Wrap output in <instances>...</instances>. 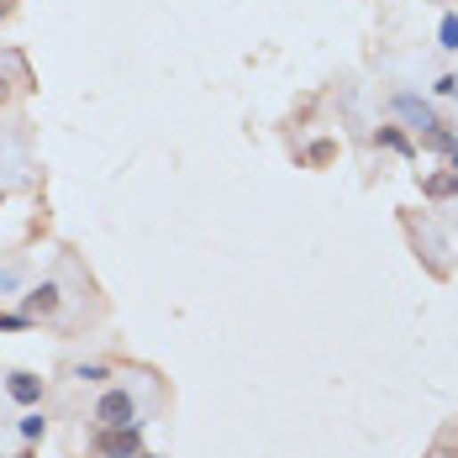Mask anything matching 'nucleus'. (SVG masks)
I'll list each match as a JSON object with an SVG mask.
<instances>
[{"instance_id":"nucleus-4","label":"nucleus","mask_w":458,"mask_h":458,"mask_svg":"<svg viewBox=\"0 0 458 458\" xmlns=\"http://www.w3.org/2000/svg\"><path fill=\"white\" fill-rule=\"evenodd\" d=\"M58 306H63V295H58V285H53V280H48V285H37V290H27V295H21V311H27L32 322H37V316H53Z\"/></svg>"},{"instance_id":"nucleus-1","label":"nucleus","mask_w":458,"mask_h":458,"mask_svg":"<svg viewBox=\"0 0 458 458\" xmlns=\"http://www.w3.org/2000/svg\"><path fill=\"white\" fill-rule=\"evenodd\" d=\"M396 116H401V121L421 137V143H427V148H432V153H454V132H448V121L432 111L421 95L401 90V95H396Z\"/></svg>"},{"instance_id":"nucleus-10","label":"nucleus","mask_w":458,"mask_h":458,"mask_svg":"<svg viewBox=\"0 0 458 458\" xmlns=\"http://www.w3.org/2000/svg\"><path fill=\"white\" fill-rule=\"evenodd\" d=\"M332 159H338V143H316V148L306 153V164H316V169H322V164H332Z\"/></svg>"},{"instance_id":"nucleus-5","label":"nucleus","mask_w":458,"mask_h":458,"mask_svg":"<svg viewBox=\"0 0 458 458\" xmlns=\"http://www.w3.org/2000/svg\"><path fill=\"white\" fill-rule=\"evenodd\" d=\"M5 390H11V401H21V405L43 401V380H37V374H27V369H16V374L5 380Z\"/></svg>"},{"instance_id":"nucleus-3","label":"nucleus","mask_w":458,"mask_h":458,"mask_svg":"<svg viewBox=\"0 0 458 458\" xmlns=\"http://www.w3.org/2000/svg\"><path fill=\"white\" fill-rule=\"evenodd\" d=\"M132 416H137V401H132L127 390H106L101 405H95V421H101V427H127Z\"/></svg>"},{"instance_id":"nucleus-9","label":"nucleus","mask_w":458,"mask_h":458,"mask_svg":"<svg viewBox=\"0 0 458 458\" xmlns=\"http://www.w3.org/2000/svg\"><path fill=\"white\" fill-rule=\"evenodd\" d=\"M27 327H32L27 311H0V332H27Z\"/></svg>"},{"instance_id":"nucleus-2","label":"nucleus","mask_w":458,"mask_h":458,"mask_svg":"<svg viewBox=\"0 0 458 458\" xmlns=\"http://www.w3.org/2000/svg\"><path fill=\"white\" fill-rule=\"evenodd\" d=\"M143 448V432L127 421V427H101V438H95V458H137Z\"/></svg>"},{"instance_id":"nucleus-15","label":"nucleus","mask_w":458,"mask_h":458,"mask_svg":"<svg viewBox=\"0 0 458 458\" xmlns=\"http://www.w3.org/2000/svg\"><path fill=\"white\" fill-rule=\"evenodd\" d=\"M448 164H454V169H458V148H454V153H448Z\"/></svg>"},{"instance_id":"nucleus-13","label":"nucleus","mask_w":458,"mask_h":458,"mask_svg":"<svg viewBox=\"0 0 458 458\" xmlns=\"http://www.w3.org/2000/svg\"><path fill=\"white\" fill-rule=\"evenodd\" d=\"M5 101H11V79L0 74V106H5Z\"/></svg>"},{"instance_id":"nucleus-14","label":"nucleus","mask_w":458,"mask_h":458,"mask_svg":"<svg viewBox=\"0 0 458 458\" xmlns=\"http://www.w3.org/2000/svg\"><path fill=\"white\" fill-rule=\"evenodd\" d=\"M0 16H11V0H0Z\"/></svg>"},{"instance_id":"nucleus-11","label":"nucleus","mask_w":458,"mask_h":458,"mask_svg":"<svg viewBox=\"0 0 458 458\" xmlns=\"http://www.w3.org/2000/svg\"><path fill=\"white\" fill-rule=\"evenodd\" d=\"M43 427H48V421H43L37 411H27V416H21V438H27V443H37V438H43Z\"/></svg>"},{"instance_id":"nucleus-8","label":"nucleus","mask_w":458,"mask_h":458,"mask_svg":"<svg viewBox=\"0 0 458 458\" xmlns=\"http://www.w3.org/2000/svg\"><path fill=\"white\" fill-rule=\"evenodd\" d=\"M438 48H443V53H458V11H443V21H438Z\"/></svg>"},{"instance_id":"nucleus-7","label":"nucleus","mask_w":458,"mask_h":458,"mask_svg":"<svg viewBox=\"0 0 458 458\" xmlns=\"http://www.w3.org/2000/svg\"><path fill=\"white\" fill-rule=\"evenodd\" d=\"M374 143H385V148H396V153H405V159L416 153V143H411V132H405V127H380V132H374Z\"/></svg>"},{"instance_id":"nucleus-12","label":"nucleus","mask_w":458,"mask_h":458,"mask_svg":"<svg viewBox=\"0 0 458 458\" xmlns=\"http://www.w3.org/2000/svg\"><path fill=\"white\" fill-rule=\"evenodd\" d=\"M432 90H438V95H458V74H443V79H438Z\"/></svg>"},{"instance_id":"nucleus-6","label":"nucleus","mask_w":458,"mask_h":458,"mask_svg":"<svg viewBox=\"0 0 458 458\" xmlns=\"http://www.w3.org/2000/svg\"><path fill=\"white\" fill-rule=\"evenodd\" d=\"M421 195H427V200H454V195H458V169L448 164L443 174H432V179H421Z\"/></svg>"}]
</instances>
